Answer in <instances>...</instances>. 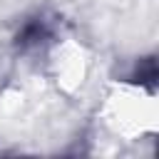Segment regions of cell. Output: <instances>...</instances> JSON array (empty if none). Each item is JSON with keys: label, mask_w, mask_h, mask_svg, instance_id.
Instances as JSON below:
<instances>
[{"label": "cell", "mask_w": 159, "mask_h": 159, "mask_svg": "<svg viewBox=\"0 0 159 159\" xmlns=\"http://www.w3.org/2000/svg\"><path fill=\"white\" fill-rule=\"evenodd\" d=\"M57 37V17L37 10L27 15L20 27L12 35V47L17 55H30V52H42L47 45H52Z\"/></svg>", "instance_id": "cell-1"}, {"label": "cell", "mask_w": 159, "mask_h": 159, "mask_svg": "<svg viewBox=\"0 0 159 159\" xmlns=\"http://www.w3.org/2000/svg\"><path fill=\"white\" fill-rule=\"evenodd\" d=\"M157 80H159V70H157V57H154V55L137 60L134 67H132V72L127 75V82L142 84V87H147V89H152V92L157 89Z\"/></svg>", "instance_id": "cell-2"}]
</instances>
